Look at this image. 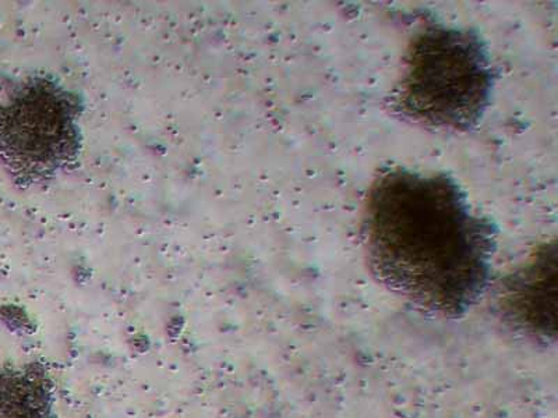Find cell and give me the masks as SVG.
Here are the masks:
<instances>
[{
  "label": "cell",
  "instance_id": "obj_1",
  "mask_svg": "<svg viewBox=\"0 0 558 418\" xmlns=\"http://www.w3.org/2000/svg\"><path fill=\"white\" fill-rule=\"evenodd\" d=\"M362 237L378 282L427 311L460 316L485 291L497 228L448 174L391 168L367 193Z\"/></svg>",
  "mask_w": 558,
  "mask_h": 418
},
{
  "label": "cell",
  "instance_id": "obj_2",
  "mask_svg": "<svg viewBox=\"0 0 558 418\" xmlns=\"http://www.w3.org/2000/svg\"><path fill=\"white\" fill-rule=\"evenodd\" d=\"M493 82L490 52L480 35L430 24L407 49L396 108L422 126L470 132L485 116Z\"/></svg>",
  "mask_w": 558,
  "mask_h": 418
},
{
  "label": "cell",
  "instance_id": "obj_3",
  "mask_svg": "<svg viewBox=\"0 0 558 418\" xmlns=\"http://www.w3.org/2000/svg\"><path fill=\"white\" fill-rule=\"evenodd\" d=\"M77 103L45 78L28 79L0 104V157L22 181L51 176L76 157Z\"/></svg>",
  "mask_w": 558,
  "mask_h": 418
},
{
  "label": "cell",
  "instance_id": "obj_4",
  "mask_svg": "<svg viewBox=\"0 0 558 418\" xmlns=\"http://www.w3.org/2000/svg\"><path fill=\"white\" fill-rule=\"evenodd\" d=\"M502 310L527 331L555 336L557 332L556 242L543 244L530 261L502 283Z\"/></svg>",
  "mask_w": 558,
  "mask_h": 418
},
{
  "label": "cell",
  "instance_id": "obj_5",
  "mask_svg": "<svg viewBox=\"0 0 558 418\" xmlns=\"http://www.w3.org/2000/svg\"><path fill=\"white\" fill-rule=\"evenodd\" d=\"M0 418H52L51 383L38 368L0 370Z\"/></svg>",
  "mask_w": 558,
  "mask_h": 418
}]
</instances>
